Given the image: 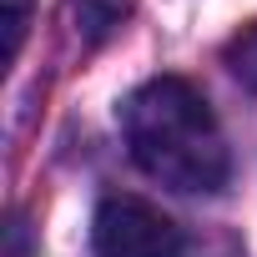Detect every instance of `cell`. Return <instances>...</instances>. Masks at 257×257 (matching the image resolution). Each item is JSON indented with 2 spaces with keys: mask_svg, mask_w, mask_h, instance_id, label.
Returning a JSON list of instances; mask_svg holds the SVG:
<instances>
[{
  "mask_svg": "<svg viewBox=\"0 0 257 257\" xmlns=\"http://www.w3.org/2000/svg\"><path fill=\"white\" fill-rule=\"evenodd\" d=\"M121 132L137 167L187 197H212L232 177L227 137L207 106V96L182 76H157L137 86L121 106Z\"/></svg>",
  "mask_w": 257,
  "mask_h": 257,
  "instance_id": "cell-1",
  "label": "cell"
},
{
  "mask_svg": "<svg viewBox=\"0 0 257 257\" xmlns=\"http://www.w3.org/2000/svg\"><path fill=\"white\" fill-rule=\"evenodd\" d=\"M91 252L96 257H187V242H182V227L147 197L111 192L96 207Z\"/></svg>",
  "mask_w": 257,
  "mask_h": 257,
  "instance_id": "cell-2",
  "label": "cell"
},
{
  "mask_svg": "<svg viewBox=\"0 0 257 257\" xmlns=\"http://www.w3.org/2000/svg\"><path fill=\"white\" fill-rule=\"evenodd\" d=\"M137 11V0H66V21L86 46H101L121 31V21Z\"/></svg>",
  "mask_w": 257,
  "mask_h": 257,
  "instance_id": "cell-3",
  "label": "cell"
},
{
  "mask_svg": "<svg viewBox=\"0 0 257 257\" xmlns=\"http://www.w3.org/2000/svg\"><path fill=\"white\" fill-rule=\"evenodd\" d=\"M227 71H232L247 91H257V21L227 41Z\"/></svg>",
  "mask_w": 257,
  "mask_h": 257,
  "instance_id": "cell-4",
  "label": "cell"
},
{
  "mask_svg": "<svg viewBox=\"0 0 257 257\" xmlns=\"http://www.w3.org/2000/svg\"><path fill=\"white\" fill-rule=\"evenodd\" d=\"M0 6H6V61H16L31 26V0H0Z\"/></svg>",
  "mask_w": 257,
  "mask_h": 257,
  "instance_id": "cell-5",
  "label": "cell"
}]
</instances>
